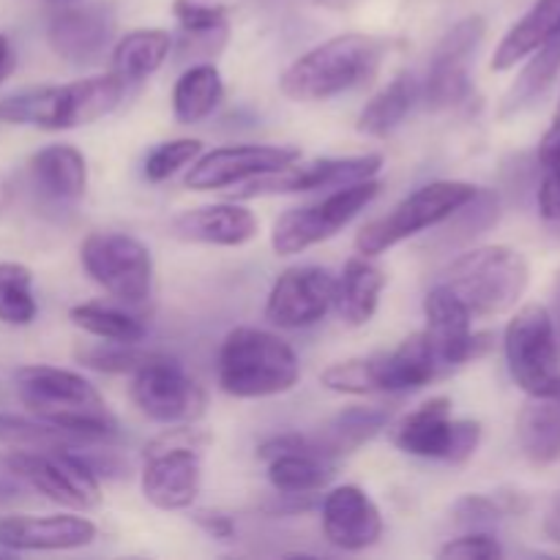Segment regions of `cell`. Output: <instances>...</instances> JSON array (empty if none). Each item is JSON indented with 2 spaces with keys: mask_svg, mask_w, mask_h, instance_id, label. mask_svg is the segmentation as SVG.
I'll use <instances>...</instances> for the list:
<instances>
[{
  "mask_svg": "<svg viewBox=\"0 0 560 560\" xmlns=\"http://www.w3.org/2000/svg\"><path fill=\"white\" fill-rule=\"evenodd\" d=\"M337 279L320 266L288 268L273 282L266 301V320L279 328H306L326 317L334 306Z\"/></svg>",
  "mask_w": 560,
  "mask_h": 560,
  "instance_id": "obj_18",
  "label": "cell"
},
{
  "mask_svg": "<svg viewBox=\"0 0 560 560\" xmlns=\"http://www.w3.org/2000/svg\"><path fill=\"white\" fill-rule=\"evenodd\" d=\"M323 534L337 550H366L383 536L381 509L361 487H337L323 498Z\"/></svg>",
  "mask_w": 560,
  "mask_h": 560,
  "instance_id": "obj_19",
  "label": "cell"
},
{
  "mask_svg": "<svg viewBox=\"0 0 560 560\" xmlns=\"http://www.w3.org/2000/svg\"><path fill=\"white\" fill-rule=\"evenodd\" d=\"M131 399L156 424H195L206 413V392L170 355L151 353L131 372Z\"/></svg>",
  "mask_w": 560,
  "mask_h": 560,
  "instance_id": "obj_10",
  "label": "cell"
},
{
  "mask_svg": "<svg viewBox=\"0 0 560 560\" xmlns=\"http://www.w3.org/2000/svg\"><path fill=\"white\" fill-rule=\"evenodd\" d=\"M392 424V410L383 408V405H353V408L342 410L339 416H334L326 427H323L317 435H312L317 452L328 459L345 457V454H353L355 448L364 446L366 441L377 435L381 430Z\"/></svg>",
  "mask_w": 560,
  "mask_h": 560,
  "instance_id": "obj_27",
  "label": "cell"
},
{
  "mask_svg": "<svg viewBox=\"0 0 560 560\" xmlns=\"http://www.w3.org/2000/svg\"><path fill=\"white\" fill-rule=\"evenodd\" d=\"M503 350L509 372L525 394L545 392L560 375V342L547 306H520L506 326Z\"/></svg>",
  "mask_w": 560,
  "mask_h": 560,
  "instance_id": "obj_12",
  "label": "cell"
},
{
  "mask_svg": "<svg viewBox=\"0 0 560 560\" xmlns=\"http://www.w3.org/2000/svg\"><path fill=\"white\" fill-rule=\"evenodd\" d=\"M0 443L14 448H80L91 446V441L66 432L60 427L47 424V421L16 419V416L0 413Z\"/></svg>",
  "mask_w": 560,
  "mask_h": 560,
  "instance_id": "obj_36",
  "label": "cell"
},
{
  "mask_svg": "<svg viewBox=\"0 0 560 560\" xmlns=\"http://www.w3.org/2000/svg\"><path fill=\"white\" fill-rule=\"evenodd\" d=\"M530 282V268L523 252L512 246H479L459 255L443 271L441 284H446L476 317L503 315L514 310Z\"/></svg>",
  "mask_w": 560,
  "mask_h": 560,
  "instance_id": "obj_5",
  "label": "cell"
},
{
  "mask_svg": "<svg viewBox=\"0 0 560 560\" xmlns=\"http://www.w3.org/2000/svg\"><path fill=\"white\" fill-rule=\"evenodd\" d=\"M14 66H16L14 47H11L9 38H5L3 33H0V82H3L5 77L11 74V71H14Z\"/></svg>",
  "mask_w": 560,
  "mask_h": 560,
  "instance_id": "obj_48",
  "label": "cell"
},
{
  "mask_svg": "<svg viewBox=\"0 0 560 560\" xmlns=\"http://www.w3.org/2000/svg\"><path fill=\"white\" fill-rule=\"evenodd\" d=\"M545 534L550 536L552 541H558L560 545V495L552 501L550 512H547V520H545Z\"/></svg>",
  "mask_w": 560,
  "mask_h": 560,
  "instance_id": "obj_49",
  "label": "cell"
},
{
  "mask_svg": "<svg viewBox=\"0 0 560 560\" xmlns=\"http://www.w3.org/2000/svg\"><path fill=\"white\" fill-rule=\"evenodd\" d=\"M151 353L140 350L137 345H126V342H107L104 345H93V348H82L77 350V361L91 370L98 372H109V375H126V372H135L142 361L148 359Z\"/></svg>",
  "mask_w": 560,
  "mask_h": 560,
  "instance_id": "obj_38",
  "label": "cell"
},
{
  "mask_svg": "<svg viewBox=\"0 0 560 560\" xmlns=\"http://www.w3.org/2000/svg\"><path fill=\"white\" fill-rule=\"evenodd\" d=\"M224 96L222 74L213 63H197L180 74L173 88V113L180 124H200Z\"/></svg>",
  "mask_w": 560,
  "mask_h": 560,
  "instance_id": "obj_32",
  "label": "cell"
},
{
  "mask_svg": "<svg viewBox=\"0 0 560 560\" xmlns=\"http://www.w3.org/2000/svg\"><path fill=\"white\" fill-rule=\"evenodd\" d=\"M20 402L36 419L60 427L85 441H107L118 432V421L91 381L60 366H22L16 372Z\"/></svg>",
  "mask_w": 560,
  "mask_h": 560,
  "instance_id": "obj_1",
  "label": "cell"
},
{
  "mask_svg": "<svg viewBox=\"0 0 560 560\" xmlns=\"http://www.w3.org/2000/svg\"><path fill=\"white\" fill-rule=\"evenodd\" d=\"M386 44L366 33H342L295 58L279 77V91L293 102H326L375 77Z\"/></svg>",
  "mask_w": 560,
  "mask_h": 560,
  "instance_id": "obj_2",
  "label": "cell"
},
{
  "mask_svg": "<svg viewBox=\"0 0 560 560\" xmlns=\"http://www.w3.org/2000/svg\"><path fill=\"white\" fill-rule=\"evenodd\" d=\"M260 230L255 213L238 202H219V206L191 208L173 222V235L189 244L211 246H244Z\"/></svg>",
  "mask_w": 560,
  "mask_h": 560,
  "instance_id": "obj_22",
  "label": "cell"
},
{
  "mask_svg": "<svg viewBox=\"0 0 560 560\" xmlns=\"http://www.w3.org/2000/svg\"><path fill=\"white\" fill-rule=\"evenodd\" d=\"M421 88L410 74H397L366 102L359 115V131L366 137H388L413 109Z\"/></svg>",
  "mask_w": 560,
  "mask_h": 560,
  "instance_id": "obj_31",
  "label": "cell"
},
{
  "mask_svg": "<svg viewBox=\"0 0 560 560\" xmlns=\"http://www.w3.org/2000/svg\"><path fill=\"white\" fill-rule=\"evenodd\" d=\"M195 520H197V525H200V528L206 530L208 536H213V539H233L235 525H233V520L224 517V514L200 512Z\"/></svg>",
  "mask_w": 560,
  "mask_h": 560,
  "instance_id": "obj_47",
  "label": "cell"
},
{
  "mask_svg": "<svg viewBox=\"0 0 560 560\" xmlns=\"http://www.w3.org/2000/svg\"><path fill=\"white\" fill-rule=\"evenodd\" d=\"M424 315V334L430 339L432 350H435V359L441 364L443 375L468 364L470 359H479L485 350H490V334H474V328H470L474 315L446 284L438 282L427 293Z\"/></svg>",
  "mask_w": 560,
  "mask_h": 560,
  "instance_id": "obj_14",
  "label": "cell"
},
{
  "mask_svg": "<svg viewBox=\"0 0 560 560\" xmlns=\"http://www.w3.org/2000/svg\"><path fill=\"white\" fill-rule=\"evenodd\" d=\"M317 5H323V9H331V11H342V9H350V5L355 3V0H315Z\"/></svg>",
  "mask_w": 560,
  "mask_h": 560,
  "instance_id": "obj_51",
  "label": "cell"
},
{
  "mask_svg": "<svg viewBox=\"0 0 560 560\" xmlns=\"http://www.w3.org/2000/svg\"><path fill=\"white\" fill-rule=\"evenodd\" d=\"M3 465L14 479L60 506L88 512L102 503L96 470L74 448H16L5 454Z\"/></svg>",
  "mask_w": 560,
  "mask_h": 560,
  "instance_id": "obj_8",
  "label": "cell"
},
{
  "mask_svg": "<svg viewBox=\"0 0 560 560\" xmlns=\"http://www.w3.org/2000/svg\"><path fill=\"white\" fill-rule=\"evenodd\" d=\"M202 153V142L184 137V140H170L162 145L153 148L145 159V178L153 184H162V180L173 178L178 170L189 167L197 156Z\"/></svg>",
  "mask_w": 560,
  "mask_h": 560,
  "instance_id": "obj_39",
  "label": "cell"
},
{
  "mask_svg": "<svg viewBox=\"0 0 560 560\" xmlns=\"http://www.w3.org/2000/svg\"><path fill=\"white\" fill-rule=\"evenodd\" d=\"M520 448L534 465L560 459V375L545 392L528 394L517 419Z\"/></svg>",
  "mask_w": 560,
  "mask_h": 560,
  "instance_id": "obj_24",
  "label": "cell"
},
{
  "mask_svg": "<svg viewBox=\"0 0 560 560\" xmlns=\"http://www.w3.org/2000/svg\"><path fill=\"white\" fill-rule=\"evenodd\" d=\"M534 58L530 63L520 71V77L514 80V85L509 88L506 98H503L501 115H514L520 109L530 107L539 96H545L550 91V85L560 74V31L556 36L547 38L539 49H534Z\"/></svg>",
  "mask_w": 560,
  "mask_h": 560,
  "instance_id": "obj_33",
  "label": "cell"
},
{
  "mask_svg": "<svg viewBox=\"0 0 560 560\" xmlns=\"http://www.w3.org/2000/svg\"><path fill=\"white\" fill-rule=\"evenodd\" d=\"M539 217L545 228L560 238V162L545 167L539 186Z\"/></svg>",
  "mask_w": 560,
  "mask_h": 560,
  "instance_id": "obj_44",
  "label": "cell"
},
{
  "mask_svg": "<svg viewBox=\"0 0 560 560\" xmlns=\"http://www.w3.org/2000/svg\"><path fill=\"white\" fill-rule=\"evenodd\" d=\"M560 31V0H536L528 14L501 38L492 55V71H509L520 60L528 58L534 49Z\"/></svg>",
  "mask_w": 560,
  "mask_h": 560,
  "instance_id": "obj_29",
  "label": "cell"
},
{
  "mask_svg": "<svg viewBox=\"0 0 560 560\" xmlns=\"http://www.w3.org/2000/svg\"><path fill=\"white\" fill-rule=\"evenodd\" d=\"M481 443V424L474 419H457L452 424V448H448V459L452 465L468 463L476 454Z\"/></svg>",
  "mask_w": 560,
  "mask_h": 560,
  "instance_id": "obj_45",
  "label": "cell"
},
{
  "mask_svg": "<svg viewBox=\"0 0 560 560\" xmlns=\"http://www.w3.org/2000/svg\"><path fill=\"white\" fill-rule=\"evenodd\" d=\"M71 323L82 331H88L91 337L107 339V342H126L137 345L145 339V323L140 317L129 315L124 310H115V306L104 304H80L71 306L69 312Z\"/></svg>",
  "mask_w": 560,
  "mask_h": 560,
  "instance_id": "obj_34",
  "label": "cell"
},
{
  "mask_svg": "<svg viewBox=\"0 0 560 560\" xmlns=\"http://www.w3.org/2000/svg\"><path fill=\"white\" fill-rule=\"evenodd\" d=\"M36 295H33V271L22 262L0 260V323L5 326H27L36 317Z\"/></svg>",
  "mask_w": 560,
  "mask_h": 560,
  "instance_id": "obj_35",
  "label": "cell"
},
{
  "mask_svg": "<svg viewBox=\"0 0 560 560\" xmlns=\"http://www.w3.org/2000/svg\"><path fill=\"white\" fill-rule=\"evenodd\" d=\"M27 170L33 184L55 200H80L88 189L85 156L71 145L42 148L31 156Z\"/></svg>",
  "mask_w": 560,
  "mask_h": 560,
  "instance_id": "obj_28",
  "label": "cell"
},
{
  "mask_svg": "<svg viewBox=\"0 0 560 560\" xmlns=\"http://www.w3.org/2000/svg\"><path fill=\"white\" fill-rule=\"evenodd\" d=\"M115 33V16L107 5H77L52 16L47 27L49 47L58 58L82 66L93 63L109 47Z\"/></svg>",
  "mask_w": 560,
  "mask_h": 560,
  "instance_id": "obj_21",
  "label": "cell"
},
{
  "mask_svg": "<svg viewBox=\"0 0 560 560\" xmlns=\"http://www.w3.org/2000/svg\"><path fill=\"white\" fill-rule=\"evenodd\" d=\"M386 284V271L375 266L370 257H350L345 262L342 273H339L337 293H334V306H337L339 317L353 328L366 326L375 317L377 306H381V295Z\"/></svg>",
  "mask_w": 560,
  "mask_h": 560,
  "instance_id": "obj_25",
  "label": "cell"
},
{
  "mask_svg": "<svg viewBox=\"0 0 560 560\" xmlns=\"http://www.w3.org/2000/svg\"><path fill=\"white\" fill-rule=\"evenodd\" d=\"M211 435L191 424H173L145 446L140 487L148 503L162 512H184L200 495L202 452Z\"/></svg>",
  "mask_w": 560,
  "mask_h": 560,
  "instance_id": "obj_6",
  "label": "cell"
},
{
  "mask_svg": "<svg viewBox=\"0 0 560 560\" xmlns=\"http://www.w3.org/2000/svg\"><path fill=\"white\" fill-rule=\"evenodd\" d=\"M539 162L541 167L560 162V102L556 109V118H552V126L547 129V135L541 137L539 142Z\"/></svg>",
  "mask_w": 560,
  "mask_h": 560,
  "instance_id": "obj_46",
  "label": "cell"
},
{
  "mask_svg": "<svg viewBox=\"0 0 560 560\" xmlns=\"http://www.w3.org/2000/svg\"><path fill=\"white\" fill-rule=\"evenodd\" d=\"M88 277L124 304H142L151 295L153 257L142 241L126 233H91L80 246Z\"/></svg>",
  "mask_w": 560,
  "mask_h": 560,
  "instance_id": "obj_11",
  "label": "cell"
},
{
  "mask_svg": "<svg viewBox=\"0 0 560 560\" xmlns=\"http://www.w3.org/2000/svg\"><path fill=\"white\" fill-rule=\"evenodd\" d=\"M3 495H5V498H9V495H14V490H11V485H9V481H3V479H0V501H3Z\"/></svg>",
  "mask_w": 560,
  "mask_h": 560,
  "instance_id": "obj_52",
  "label": "cell"
},
{
  "mask_svg": "<svg viewBox=\"0 0 560 560\" xmlns=\"http://www.w3.org/2000/svg\"><path fill=\"white\" fill-rule=\"evenodd\" d=\"M552 326H556V334H558V342H560V273L556 279V288H552Z\"/></svg>",
  "mask_w": 560,
  "mask_h": 560,
  "instance_id": "obj_50",
  "label": "cell"
},
{
  "mask_svg": "<svg viewBox=\"0 0 560 560\" xmlns=\"http://www.w3.org/2000/svg\"><path fill=\"white\" fill-rule=\"evenodd\" d=\"M124 91L126 82L113 71L66 85L25 88L0 98V120L38 129H74L113 113Z\"/></svg>",
  "mask_w": 560,
  "mask_h": 560,
  "instance_id": "obj_3",
  "label": "cell"
},
{
  "mask_svg": "<svg viewBox=\"0 0 560 560\" xmlns=\"http://www.w3.org/2000/svg\"><path fill=\"white\" fill-rule=\"evenodd\" d=\"M487 31V22L481 16H468V20L457 22L452 31L443 36L438 49L432 52L430 74H427L424 88L419 96H424L430 109H448L457 107L468 98L470 80H468V63L470 55L481 44Z\"/></svg>",
  "mask_w": 560,
  "mask_h": 560,
  "instance_id": "obj_17",
  "label": "cell"
},
{
  "mask_svg": "<svg viewBox=\"0 0 560 560\" xmlns=\"http://www.w3.org/2000/svg\"><path fill=\"white\" fill-rule=\"evenodd\" d=\"M257 454L268 463V481L282 495H315L337 476L334 459L323 457L312 435L301 432L268 438L260 443Z\"/></svg>",
  "mask_w": 560,
  "mask_h": 560,
  "instance_id": "obj_16",
  "label": "cell"
},
{
  "mask_svg": "<svg viewBox=\"0 0 560 560\" xmlns=\"http://www.w3.org/2000/svg\"><path fill=\"white\" fill-rule=\"evenodd\" d=\"M381 195V180L370 178L361 184L339 186L323 200L310 206L290 208L273 222L271 246L277 255L290 257L334 238L342 228H348L375 197Z\"/></svg>",
  "mask_w": 560,
  "mask_h": 560,
  "instance_id": "obj_9",
  "label": "cell"
},
{
  "mask_svg": "<svg viewBox=\"0 0 560 560\" xmlns=\"http://www.w3.org/2000/svg\"><path fill=\"white\" fill-rule=\"evenodd\" d=\"M323 386L339 394H355V397H366V394H383L381 377H377V359H350L339 361V364L328 366L320 375Z\"/></svg>",
  "mask_w": 560,
  "mask_h": 560,
  "instance_id": "obj_37",
  "label": "cell"
},
{
  "mask_svg": "<svg viewBox=\"0 0 560 560\" xmlns=\"http://www.w3.org/2000/svg\"><path fill=\"white\" fill-rule=\"evenodd\" d=\"M441 558H465V560H495L503 556V547L490 534H465L459 539H448L438 552Z\"/></svg>",
  "mask_w": 560,
  "mask_h": 560,
  "instance_id": "obj_42",
  "label": "cell"
},
{
  "mask_svg": "<svg viewBox=\"0 0 560 560\" xmlns=\"http://www.w3.org/2000/svg\"><path fill=\"white\" fill-rule=\"evenodd\" d=\"M301 151L295 145H228L211 153H200L191 162L186 186L197 191L224 189V186L246 184L260 175L277 173L288 164L299 162Z\"/></svg>",
  "mask_w": 560,
  "mask_h": 560,
  "instance_id": "obj_15",
  "label": "cell"
},
{
  "mask_svg": "<svg viewBox=\"0 0 560 560\" xmlns=\"http://www.w3.org/2000/svg\"><path fill=\"white\" fill-rule=\"evenodd\" d=\"M170 49H173V36L167 31L140 27V31H131L124 38H118L113 55H109V71L126 85L140 82L162 69L164 60L170 58Z\"/></svg>",
  "mask_w": 560,
  "mask_h": 560,
  "instance_id": "obj_30",
  "label": "cell"
},
{
  "mask_svg": "<svg viewBox=\"0 0 560 560\" xmlns=\"http://www.w3.org/2000/svg\"><path fill=\"white\" fill-rule=\"evenodd\" d=\"M441 375L443 370L424 331L410 334L394 353L377 359V377H381L383 394L416 392V388L430 386Z\"/></svg>",
  "mask_w": 560,
  "mask_h": 560,
  "instance_id": "obj_26",
  "label": "cell"
},
{
  "mask_svg": "<svg viewBox=\"0 0 560 560\" xmlns=\"http://www.w3.org/2000/svg\"><path fill=\"white\" fill-rule=\"evenodd\" d=\"M295 350L262 328H235L219 348V386L235 399L277 397L299 383Z\"/></svg>",
  "mask_w": 560,
  "mask_h": 560,
  "instance_id": "obj_4",
  "label": "cell"
},
{
  "mask_svg": "<svg viewBox=\"0 0 560 560\" xmlns=\"http://www.w3.org/2000/svg\"><path fill=\"white\" fill-rule=\"evenodd\" d=\"M476 191H479V186L465 184V180H435V184L421 186L413 195L405 197L402 202H397L386 217L364 224L361 233L355 235V249H359V255L366 257L383 255L392 246L413 238L421 230L438 228V224L446 222Z\"/></svg>",
  "mask_w": 560,
  "mask_h": 560,
  "instance_id": "obj_7",
  "label": "cell"
},
{
  "mask_svg": "<svg viewBox=\"0 0 560 560\" xmlns=\"http://www.w3.org/2000/svg\"><path fill=\"white\" fill-rule=\"evenodd\" d=\"M241 0H175L173 14L184 31H197V27H217L228 22L230 11Z\"/></svg>",
  "mask_w": 560,
  "mask_h": 560,
  "instance_id": "obj_40",
  "label": "cell"
},
{
  "mask_svg": "<svg viewBox=\"0 0 560 560\" xmlns=\"http://www.w3.org/2000/svg\"><path fill=\"white\" fill-rule=\"evenodd\" d=\"M509 512H514L509 503L498 501L490 495H465L454 503V523L459 525H487L498 523L501 517H506Z\"/></svg>",
  "mask_w": 560,
  "mask_h": 560,
  "instance_id": "obj_41",
  "label": "cell"
},
{
  "mask_svg": "<svg viewBox=\"0 0 560 560\" xmlns=\"http://www.w3.org/2000/svg\"><path fill=\"white\" fill-rule=\"evenodd\" d=\"M452 424V402L448 397H435L392 424L388 435L394 446L410 457L448 459Z\"/></svg>",
  "mask_w": 560,
  "mask_h": 560,
  "instance_id": "obj_23",
  "label": "cell"
},
{
  "mask_svg": "<svg viewBox=\"0 0 560 560\" xmlns=\"http://www.w3.org/2000/svg\"><path fill=\"white\" fill-rule=\"evenodd\" d=\"M184 31V27H180ZM228 22L224 25H217V27H197V31H184V36H180V44H178V52L184 55H191V58H213V55L219 52V49L228 44Z\"/></svg>",
  "mask_w": 560,
  "mask_h": 560,
  "instance_id": "obj_43",
  "label": "cell"
},
{
  "mask_svg": "<svg viewBox=\"0 0 560 560\" xmlns=\"http://www.w3.org/2000/svg\"><path fill=\"white\" fill-rule=\"evenodd\" d=\"M96 534V525L77 514L0 520V547L11 552L80 550V547L93 545Z\"/></svg>",
  "mask_w": 560,
  "mask_h": 560,
  "instance_id": "obj_20",
  "label": "cell"
},
{
  "mask_svg": "<svg viewBox=\"0 0 560 560\" xmlns=\"http://www.w3.org/2000/svg\"><path fill=\"white\" fill-rule=\"evenodd\" d=\"M381 153H364V156H342V159H310V162H293L277 173L260 175V178L246 180L244 189L235 191L238 200L266 195H295V191H317V189H339V186L361 184L381 173Z\"/></svg>",
  "mask_w": 560,
  "mask_h": 560,
  "instance_id": "obj_13",
  "label": "cell"
}]
</instances>
